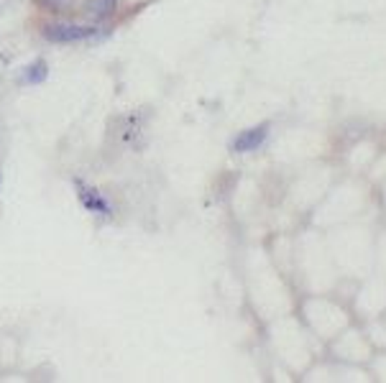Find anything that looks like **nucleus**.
Instances as JSON below:
<instances>
[{
  "label": "nucleus",
  "mask_w": 386,
  "mask_h": 383,
  "mask_svg": "<svg viewBox=\"0 0 386 383\" xmlns=\"http://www.w3.org/2000/svg\"><path fill=\"white\" fill-rule=\"evenodd\" d=\"M0 184H3V174H0Z\"/></svg>",
  "instance_id": "nucleus-7"
},
{
  "label": "nucleus",
  "mask_w": 386,
  "mask_h": 383,
  "mask_svg": "<svg viewBox=\"0 0 386 383\" xmlns=\"http://www.w3.org/2000/svg\"><path fill=\"white\" fill-rule=\"evenodd\" d=\"M36 3L47 10H62V8H67V5H72L75 0H36Z\"/></svg>",
  "instance_id": "nucleus-6"
},
{
  "label": "nucleus",
  "mask_w": 386,
  "mask_h": 383,
  "mask_svg": "<svg viewBox=\"0 0 386 383\" xmlns=\"http://www.w3.org/2000/svg\"><path fill=\"white\" fill-rule=\"evenodd\" d=\"M21 79H23L26 85H41V82H47V79H49V64L44 62V59H36V62H31L29 67L23 69Z\"/></svg>",
  "instance_id": "nucleus-5"
},
{
  "label": "nucleus",
  "mask_w": 386,
  "mask_h": 383,
  "mask_svg": "<svg viewBox=\"0 0 386 383\" xmlns=\"http://www.w3.org/2000/svg\"><path fill=\"white\" fill-rule=\"evenodd\" d=\"M75 187H77L79 204H82L87 212H92V215H105V217H110V215H113L110 202H107L105 197H103V194L95 189V187H90V184L82 182V179H75Z\"/></svg>",
  "instance_id": "nucleus-2"
},
{
  "label": "nucleus",
  "mask_w": 386,
  "mask_h": 383,
  "mask_svg": "<svg viewBox=\"0 0 386 383\" xmlns=\"http://www.w3.org/2000/svg\"><path fill=\"white\" fill-rule=\"evenodd\" d=\"M118 10V0H90L87 3V18L95 21V23H105L116 16Z\"/></svg>",
  "instance_id": "nucleus-4"
},
{
  "label": "nucleus",
  "mask_w": 386,
  "mask_h": 383,
  "mask_svg": "<svg viewBox=\"0 0 386 383\" xmlns=\"http://www.w3.org/2000/svg\"><path fill=\"white\" fill-rule=\"evenodd\" d=\"M266 138H269V125L266 123L256 125V128H248V131H241V133L233 138V151L251 153V151H256V148H261Z\"/></svg>",
  "instance_id": "nucleus-3"
},
{
  "label": "nucleus",
  "mask_w": 386,
  "mask_h": 383,
  "mask_svg": "<svg viewBox=\"0 0 386 383\" xmlns=\"http://www.w3.org/2000/svg\"><path fill=\"white\" fill-rule=\"evenodd\" d=\"M41 36L49 44H79L87 38H95L97 29L82 26V23H47L41 29Z\"/></svg>",
  "instance_id": "nucleus-1"
}]
</instances>
